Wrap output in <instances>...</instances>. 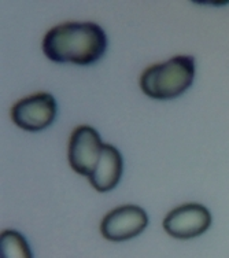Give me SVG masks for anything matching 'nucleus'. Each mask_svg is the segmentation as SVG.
I'll use <instances>...</instances> for the list:
<instances>
[{
  "label": "nucleus",
  "instance_id": "0eeeda50",
  "mask_svg": "<svg viewBox=\"0 0 229 258\" xmlns=\"http://www.w3.org/2000/svg\"><path fill=\"white\" fill-rule=\"evenodd\" d=\"M122 172H124V159L118 149H115L111 144H103L96 168L88 179L96 191L107 192L118 184Z\"/></svg>",
  "mask_w": 229,
  "mask_h": 258
},
{
  "label": "nucleus",
  "instance_id": "7ed1b4c3",
  "mask_svg": "<svg viewBox=\"0 0 229 258\" xmlns=\"http://www.w3.org/2000/svg\"><path fill=\"white\" fill-rule=\"evenodd\" d=\"M58 111L56 100L48 92L26 96L14 104L11 118L20 128L36 132L52 124Z\"/></svg>",
  "mask_w": 229,
  "mask_h": 258
},
{
  "label": "nucleus",
  "instance_id": "39448f33",
  "mask_svg": "<svg viewBox=\"0 0 229 258\" xmlns=\"http://www.w3.org/2000/svg\"><path fill=\"white\" fill-rule=\"evenodd\" d=\"M99 132L90 125H81L71 132L69 142V164L83 176L94 172L103 149Z\"/></svg>",
  "mask_w": 229,
  "mask_h": 258
},
{
  "label": "nucleus",
  "instance_id": "6e6552de",
  "mask_svg": "<svg viewBox=\"0 0 229 258\" xmlns=\"http://www.w3.org/2000/svg\"><path fill=\"white\" fill-rule=\"evenodd\" d=\"M0 258H33V254L24 235L6 229L0 235Z\"/></svg>",
  "mask_w": 229,
  "mask_h": 258
},
{
  "label": "nucleus",
  "instance_id": "423d86ee",
  "mask_svg": "<svg viewBox=\"0 0 229 258\" xmlns=\"http://www.w3.org/2000/svg\"><path fill=\"white\" fill-rule=\"evenodd\" d=\"M211 213L200 204H184L173 209L164 220V229L176 239L200 236L211 225Z\"/></svg>",
  "mask_w": 229,
  "mask_h": 258
},
{
  "label": "nucleus",
  "instance_id": "f03ea898",
  "mask_svg": "<svg viewBox=\"0 0 229 258\" xmlns=\"http://www.w3.org/2000/svg\"><path fill=\"white\" fill-rule=\"evenodd\" d=\"M195 77L194 56L179 55L149 66L140 77V87L149 98L168 100L184 94Z\"/></svg>",
  "mask_w": 229,
  "mask_h": 258
},
{
  "label": "nucleus",
  "instance_id": "f257e3e1",
  "mask_svg": "<svg viewBox=\"0 0 229 258\" xmlns=\"http://www.w3.org/2000/svg\"><path fill=\"white\" fill-rule=\"evenodd\" d=\"M107 48L105 30L94 22H66L54 26L43 40V51L52 62L90 64Z\"/></svg>",
  "mask_w": 229,
  "mask_h": 258
},
{
  "label": "nucleus",
  "instance_id": "20e7f679",
  "mask_svg": "<svg viewBox=\"0 0 229 258\" xmlns=\"http://www.w3.org/2000/svg\"><path fill=\"white\" fill-rule=\"evenodd\" d=\"M148 225L144 209L136 205H124L106 214L100 224V232L107 240L124 242L139 236Z\"/></svg>",
  "mask_w": 229,
  "mask_h": 258
}]
</instances>
